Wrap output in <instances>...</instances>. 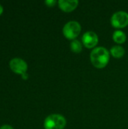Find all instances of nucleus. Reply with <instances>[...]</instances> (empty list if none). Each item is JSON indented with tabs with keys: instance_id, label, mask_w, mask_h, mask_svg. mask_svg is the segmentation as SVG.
I'll list each match as a JSON object with an SVG mask.
<instances>
[{
	"instance_id": "obj_1",
	"label": "nucleus",
	"mask_w": 128,
	"mask_h": 129,
	"mask_svg": "<svg viewBox=\"0 0 128 129\" xmlns=\"http://www.w3.org/2000/svg\"><path fill=\"white\" fill-rule=\"evenodd\" d=\"M90 59L94 67L103 69L109 61V52L104 47H96L91 51Z\"/></svg>"
},
{
	"instance_id": "obj_2",
	"label": "nucleus",
	"mask_w": 128,
	"mask_h": 129,
	"mask_svg": "<svg viewBox=\"0 0 128 129\" xmlns=\"http://www.w3.org/2000/svg\"><path fill=\"white\" fill-rule=\"evenodd\" d=\"M66 120L60 114H51L44 121L45 129H64Z\"/></svg>"
},
{
	"instance_id": "obj_3",
	"label": "nucleus",
	"mask_w": 128,
	"mask_h": 129,
	"mask_svg": "<svg viewBox=\"0 0 128 129\" xmlns=\"http://www.w3.org/2000/svg\"><path fill=\"white\" fill-rule=\"evenodd\" d=\"M81 30V26L80 23L75 20H71L66 23L63 28V36L69 39L75 40L80 34Z\"/></svg>"
},
{
	"instance_id": "obj_4",
	"label": "nucleus",
	"mask_w": 128,
	"mask_h": 129,
	"mask_svg": "<svg viewBox=\"0 0 128 129\" xmlns=\"http://www.w3.org/2000/svg\"><path fill=\"white\" fill-rule=\"evenodd\" d=\"M111 23L115 28L121 29L126 27L128 25V14L123 11L114 13L111 17Z\"/></svg>"
},
{
	"instance_id": "obj_5",
	"label": "nucleus",
	"mask_w": 128,
	"mask_h": 129,
	"mask_svg": "<svg viewBox=\"0 0 128 129\" xmlns=\"http://www.w3.org/2000/svg\"><path fill=\"white\" fill-rule=\"evenodd\" d=\"M9 67L14 73L21 76L26 73L28 69L26 62L20 57H14L11 59L9 62Z\"/></svg>"
},
{
	"instance_id": "obj_6",
	"label": "nucleus",
	"mask_w": 128,
	"mask_h": 129,
	"mask_svg": "<svg viewBox=\"0 0 128 129\" xmlns=\"http://www.w3.org/2000/svg\"><path fill=\"white\" fill-rule=\"evenodd\" d=\"M98 41V36L93 31H88L82 36V43L87 48H95Z\"/></svg>"
},
{
	"instance_id": "obj_7",
	"label": "nucleus",
	"mask_w": 128,
	"mask_h": 129,
	"mask_svg": "<svg viewBox=\"0 0 128 129\" xmlns=\"http://www.w3.org/2000/svg\"><path fill=\"white\" fill-rule=\"evenodd\" d=\"M78 5V0H59V8L65 12H71L74 11Z\"/></svg>"
},
{
	"instance_id": "obj_8",
	"label": "nucleus",
	"mask_w": 128,
	"mask_h": 129,
	"mask_svg": "<svg viewBox=\"0 0 128 129\" xmlns=\"http://www.w3.org/2000/svg\"><path fill=\"white\" fill-rule=\"evenodd\" d=\"M112 39L114 40V42H115L118 44H123L126 42L127 39V36L126 34L121 31V30H115L113 33L112 35Z\"/></svg>"
},
{
	"instance_id": "obj_9",
	"label": "nucleus",
	"mask_w": 128,
	"mask_h": 129,
	"mask_svg": "<svg viewBox=\"0 0 128 129\" xmlns=\"http://www.w3.org/2000/svg\"><path fill=\"white\" fill-rule=\"evenodd\" d=\"M110 53L115 58H121L124 55L125 50L121 45H115L110 49Z\"/></svg>"
},
{
	"instance_id": "obj_10",
	"label": "nucleus",
	"mask_w": 128,
	"mask_h": 129,
	"mask_svg": "<svg viewBox=\"0 0 128 129\" xmlns=\"http://www.w3.org/2000/svg\"><path fill=\"white\" fill-rule=\"evenodd\" d=\"M70 48L74 53H80L82 51V44L77 39L72 40L70 43Z\"/></svg>"
},
{
	"instance_id": "obj_11",
	"label": "nucleus",
	"mask_w": 128,
	"mask_h": 129,
	"mask_svg": "<svg viewBox=\"0 0 128 129\" xmlns=\"http://www.w3.org/2000/svg\"><path fill=\"white\" fill-rule=\"evenodd\" d=\"M45 3L48 7H54L56 5L57 1H55V0H46L45 2Z\"/></svg>"
},
{
	"instance_id": "obj_12",
	"label": "nucleus",
	"mask_w": 128,
	"mask_h": 129,
	"mask_svg": "<svg viewBox=\"0 0 128 129\" xmlns=\"http://www.w3.org/2000/svg\"><path fill=\"white\" fill-rule=\"evenodd\" d=\"M0 129H14V128L10 125H3L0 127Z\"/></svg>"
},
{
	"instance_id": "obj_13",
	"label": "nucleus",
	"mask_w": 128,
	"mask_h": 129,
	"mask_svg": "<svg viewBox=\"0 0 128 129\" xmlns=\"http://www.w3.org/2000/svg\"><path fill=\"white\" fill-rule=\"evenodd\" d=\"M3 11H4V9H3V7H2V5L0 4V15L3 13Z\"/></svg>"
}]
</instances>
